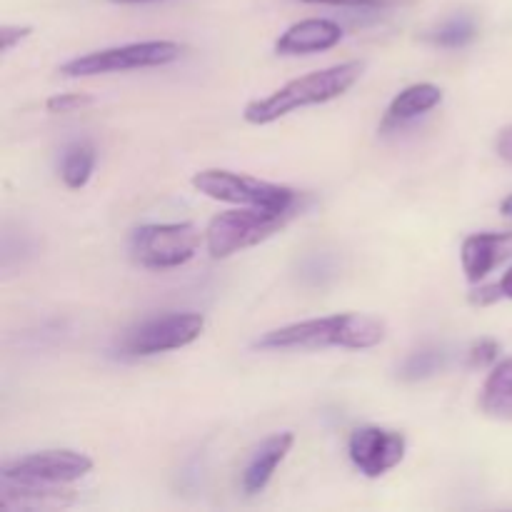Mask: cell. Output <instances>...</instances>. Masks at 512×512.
Instances as JSON below:
<instances>
[{
    "mask_svg": "<svg viewBox=\"0 0 512 512\" xmlns=\"http://www.w3.org/2000/svg\"><path fill=\"white\" fill-rule=\"evenodd\" d=\"M443 103V90L433 83H415L400 90L390 103L388 115H385V125H403L408 120L420 118V115L430 113L433 108Z\"/></svg>",
    "mask_w": 512,
    "mask_h": 512,
    "instance_id": "5bb4252c",
    "label": "cell"
},
{
    "mask_svg": "<svg viewBox=\"0 0 512 512\" xmlns=\"http://www.w3.org/2000/svg\"><path fill=\"white\" fill-rule=\"evenodd\" d=\"M205 318L200 313H168L135 325L120 340V355L148 358L170 353L195 343L203 335Z\"/></svg>",
    "mask_w": 512,
    "mask_h": 512,
    "instance_id": "52a82bcc",
    "label": "cell"
},
{
    "mask_svg": "<svg viewBox=\"0 0 512 512\" xmlns=\"http://www.w3.org/2000/svg\"><path fill=\"white\" fill-rule=\"evenodd\" d=\"M75 495L60 485L30 483V480H8L0 485V508L3 510H53L73 505Z\"/></svg>",
    "mask_w": 512,
    "mask_h": 512,
    "instance_id": "7c38bea8",
    "label": "cell"
},
{
    "mask_svg": "<svg viewBox=\"0 0 512 512\" xmlns=\"http://www.w3.org/2000/svg\"><path fill=\"white\" fill-rule=\"evenodd\" d=\"M293 443H295V435L288 433V430H285V433L270 435L268 440H263V443H260V448L255 450L253 458L248 460V465H245V470H243L245 493L258 495L268 488V483L273 480L275 470H278V465L283 463L285 455L290 453Z\"/></svg>",
    "mask_w": 512,
    "mask_h": 512,
    "instance_id": "4fadbf2b",
    "label": "cell"
},
{
    "mask_svg": "<svg viewBox=\"0 0 512 512\" xmlns=\"http://www.w3.org/2000/svg\"><path fill=\"white\" fill-rule=\"evenodd\" d=\"M512 258V230L510 233H475L465 238L460 250L463 273L470 283L488 278L498 265Z\"/></svg>",
    "mask_w": 512,
    "mask_h": 512,
    "instance_id": "30bf717a",
    "label": "cell"
},
{
    "mask_svg": "<svg viewBox=\"0 0 512 512\" xmlns=\"http://www.w3.org/2000/svg\"><path fill=\"white\" fill-rule=\"evenodd\" d=\"M95 148L85 140L80 143L68 145L63 150V158H60V178L68 185L70 190H80L88 185V180L93 178L95 170Z\"/></svg>",
    "mask_w": 512,
    "mask_h": 512,
    "instance_id": "e0dca14e",
    "label": "cell"
},
{
    "mask_svg": "<svg viewBox=\"0 0 512 512\" xmlns=\"http://www.w3.org/2000/svg\"><path fill=\"white\" fill-rule=\"evenodd\" d=\"M500 213H503L505 218H512V195H508V198L500 203Z\"/></svg>",
    "mask_w": 512,
    "mask_h": 512,
    "instance_id": "d4e9b609",
    "label": "cell"
},
{
    "mask_svg": "<svg viewBox=\"0 0 512 512\" xmlns=\"http://www.w3.org/2000/svg\"><path fill=\"white\" fill-rule=\"evenodd\" d=\"M480 410L490 418L512 420V358L500 360L480 393Z\"/></svg>",
    "mask_w": 512,
    "mask_h": 512,
    "instance_id": "9a60e30c",
    "label": "cell"
},
{
    "mask_svg": "<svg viewBox=\"0 0 512 512\" xmlns=\"http://www.w3.org/2000/svg\"><path fill=\"white\" fill-rule=\"evenodd\" d=\"M498 153H500V158L508 160V163L512 165V125L498 135Z\"/></svg>",
    "mask_w": 512,
    "mask_h": 512,
    "instance_id": "603a6c76",
    "label": "cell"
},
{
    "mask_svg": "<svg viewBox=\"0 0 512 512\" xmlns=\"http://www.w3.org/2000/svg\"><path fill=\"white\" fill-rule=\"evenodd\" d=\"M113 3H120V5H133V3H155V0H113Z\"/></svg>",
    "mask_w": 512,
    "mask_h": 512,
    "instance_id": "484cf974",
    "label": "cell"
},
{
    "mask_svg": "<svg viewBox=\"0 0 512 512\" xmlns=\"http://www.w3.org/2000/svg\"><path fill=\"white\" fill-rule=\"evenodd\" d=\"M93 470V460L75 450H43V453L15 458L3 465L0 478L30 480L45 485H68L85 478Z\"/></svg>",
    "mask_w": 512,
    "mask_h": 512,
    "instance_id": "ba28073f",
    "label": "cell"
},
{
    "mask_svg": "<svg viewBox=\"0 0 512 512\" xmlns=\"http://www.w3.org/2000/svg\"><path fill=\"white\" fill-rule=\"evenodd\" d=\"M475 35H478V25L470 15H453L450 20H445L440 28H435L433 33L428 35L430 43H435L438 48L458 50L465 48L468 43H473Z\"/></svg>",
    "mask_w": 512,
    "mask_h": 512,
    "instance_id": "ac0fdd59",
    "label": "cell"
},
{
    "mask_svg": "<svg viewBox=\"0 0 512 512\" xmlns=\"http://www.w3.org/2000/svg\"><path fill=\"white\" fill-rule=\"evenodd\" d=\"M310 5H335V8H358V10H388L398 5H410L415 0H303Z\"/></svg>",
    "mask_w": 512,
    "mask_h": 512,
    "instance_id": "ffe728a7",
    "label": "cell"
},
{
    "mask_svg": "<svg viewBox=\"0 0 512 512\" xmlns=\"http://www.w3.org/2000/svg\"><path fill=\"white\" fill-rule=\"evenodd\" d=\"M193 188L205 198L220 203L245 205V208L265 210H300V198L293 188L268 180L253 178L245 173H233L223 168H208L193 175Z\"/></svg>",
    "mask_w": 512,
    "mask_h": 512,
    "instance_id": "277c9868",
    "label": "cell"
},
{
    "mask_svg": "<svg viewBox=\"0 0 512 512\" xmlns=\"http://www.w3.org/2000/svg\"><path fill=\"white\" fill-rule=\"evenodd\" d=\"M385 340V323L373 315L338 313L328 318L303 320L265 333L255 340L260 350H318L348 348L370 350Z\"/></svg>",
    "mask_w": 512,
    "mask_h": 512,
    "instance_id": "6da1fadb",
    "label": "cell"
},
{
    "mask_svg": "<svg viewBox=\"0 0 512 512\" xmlns=\"http://www.w3.org/2000/svg\"><path fill=\"white\" fill-rule=\"evenodd\" d=\"M298 210H265V208H240L220 213L210 220L205 230L208 253L215 260L230 258V255L248 250L253 245L265 243L275 233L293 220Z\"/></svg>",
    "mask_w": 512,
    "mask_h": 512,
    "instance_id": "3957f363",
    "label": "cell"
},
{
    "mask_svg": "<svg viewBox=\"0 0 512 512\" xmlns=\"http://www.w3.org/2000/svg\"><path fill=\"white\" fill-rule=\"evenodd\" d=\"M180 55H183V45L173 40H145V43H128L80 55L60 65L58 73L65 78H90V75L123 73V70L160 68V65L175 63Z\"/></svg>",
    "mask_w": 512,
    "mask_h": 512,
    "instance_id": "5b68a950",
    "label": "cell"
},
{
    "mask_svg": "<svg viewBox=\"0 0 512 512\" xmlns=\"http://www.w3.org/2000/svg\"><path fill=\"white\" fill-rule=\"evenodd\" d=\"M408 450V440L403 433L380 425H365L353 430L348 440V455L355 468L365 478H383L393 468H398Z\"/></svg>",
    "mask_w": 512,
    "mask_h": 512,
    "instance_id": "9c48e42d",
    "label": "cell"
},
{
    "mask_svg": "<svg viewBox=\"0 0 512 512\" xmlns=\"http://www.w3.org/2000/svg\"><path fill=\"white\" fill-rule=\"evenodd\" d=\"M500 343L493 338H480L470 345L468 350V365L470 368H490L498 360Z\"/></svg>",
    "mask_w": 512,
    "mask_h": 512,
    "instance_id": "d6986e66",
    "label": "cell"
},
{
    "mask_svg": "<svg viewBox=\"0 0 512 512\" xmlns=\"http://www.w3.org/2000/svg\"><path fill=\"white\" fill-rule=\"evenodd\" d=\"M343 40V28L328 18H308L293 23L278 40L275 53L278 55H313L335 48Z\"/></svg>",
    "mask_w": 512,
    "mask_h": 512,
    "instance_id": "8fae6325",
    "label": "cell"
},
{
    "mask_svg": "<svg viewBox=\"0 0 512 512\" xmlns=\"http://www.w3.org/2000/svg\"><path fill=\"white\" fill-rule=\"evenodd\" d=\"M90 103H93V98L85 93H60V95H53V98H48L45 108H48V113L53 115H68V113H75V110L85 108V105Z\"/></svg>",
    "mask_w": 512,
    "mask_h": 512,
    "instance_id": "44dd1931",
    "label": "cell"
},
{
    "mask_svg": "<svg viewBox=\"0 0 512 512\" xmlns=\"http://www.w3.org/2000/svg\"><path fill=\"white\" fill-rule=\"evenodd\" d=\"M200 248V230L193 223H150L130 235V255L148 270H173L190 263Z\"/></svg>",
    "mask_w": 512,
    "mask_h": 512,
    "instance_id": "8992f818",
    "label": "cell"
},
{
    "mask_svg": "<svg viewBox=\"0 0 512 512\" xmlns=\"http://www.w3.org/2000/svg\"><path fill=\"white\" fill-rule=\"evenodd\" d=\"M363 70L365 63H360V60H348V63L330 65V68L315 70V73L303 75V78L290 80L283 88L270 93L268 98L253 100V103L245 105V123L270 125L300 108L330 103V100L348 93V90L360 80Z\"/></svg>",
    "mask_w": 512,
    "mask_h": 512,
    "instance_id": "7a4b0ae2",
    "label": "cell"
},
{
    "mask_svg": "<svg viewBox=\"0 0 512 512\" xmlns=\"http://www.w3.org/2000/svg\"><path fill=\"white\" fill-rule=\"evenodd\" d=\"M450 353L440 345H428V348H420L415 353H410L403 360V365L398 368V378L403 383H423V380L435 378L438 373H443L448 368Z\"/></svg>",
    "mask_w": 512,
    "mask_h": 512,
    "instance_id": "2e32d148",
    "label": "cell"
},
{
    "mask_svg": "<svg viewBox=\"0 0 512 512\" xmlns=\"http://www.w3.org/2000/svg\"><path fill=\"white\" fill-rule=\"evenodd\" d=\"M498 288H500V293H503V298L512 300V268L503 275V280L498 283Z\"/></svg>",
    "mask_w": 512,
    "mask_h": 512,
    "instance_id": "cb8c5ba5",
    "label": "cell"
},
{
    "mask_svg": "<svg viewBox=\"0 0 512 512\" xmlns=\"http://www.w3.org/2000/svg\"><path fill=\"white\" fill-rule=\"evenodd\" d=\"M30 33H33L30 25H3V28H0V48H3V53H10V50H13L20 40L28 38Z\"/></svg>",
    "mask_w": 512,
    "mask_h": 512,
    "instance_id": "7402d4cb",
    "label": "cell"
}]
</instances>
